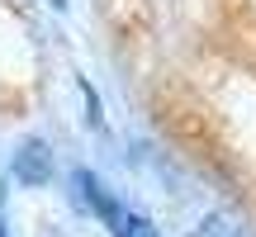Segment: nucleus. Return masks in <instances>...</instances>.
I'll return each mask as SVG.
<instances>
[{"mask_svg": "<svg viewBox=\"0 0 256 237\" xmlns=\"http://www.w3.org/2000/svg\"><path fill=\"white\" fill-rule=\"evenodd\" d=\"M14 180L19 185H28V190H38V185H48L52 180V152H48V142L43 138H28V142H19L14 147Z\"/></svg>", "mask_w": 256, "mask_h": 237, "instance_id": "2", "label": "nucleus"}, {"mask_svg": "<svg viewBox=\"0 0 256 237\" xmlns=\"http://www.w3.org/2000/svg\"><path fill=\"white\" fill-rule=\"evenodd\" d=\"M48 5H52V10H66V0H48Z\"/></svg>", "mask_w": 256, "mask_h": 237, "instance_id": "6", "label": "nucleus"}, {"mask_svg": "<svg viewBox=\"0 0 256 237\" xmlns=\"http://www.w3.org/2000/svg\"><path fill=\"white\" fill-rule=\"evenodd\" d=\"M119 237H156V232H152V223H147V218L128 214V223H124V232H119Z\"/></svg>", "mask_w": 256, "mask_h": 237, "instance_id": "4", "label": "nucleus"}, {"mask_svg": "<svg viewBox=\"0 0 256 237\" xmlns=\"http://www.w3.org/2000/svg\"><path fill=\"white\" fill-rule=\"evenodd\" d=\"M194 237H238V228H232L228 218H209V223H204V228L194 232Z\"/></svg>", "mask_w": 256, "mask_h": 237, "instance_id": "3", "label": "nucleus"}, {"mask_svg": "<svg viewBox=\"0 0 256 237\" xmlns=\"http://www.w3.org/2000/svg\"><path fill=\"white\" fill-rule=\"evenodd\" d=\"M0 237H5V185H0Z\"/></svg>", "mask_w": 256, "mask_h": 237, "instance_id": "5", "label": "nucleus"}, {"mask_svg": "<svg viewBox=\"0 0 256 237\" xmlns=\"http://www.w3.org/2000/svg\"><path fill=\"white\" fill-rule=\"evenodd\" d=\"M72 185H76V200H81L86 209H90L95 218L104 223V228H110L114 237H119V232H124V223H128V209H124V204L114 200V194L104 190V185L95 180L90 171H76V176H72Z\"/></svg>", "mask_w": 256, "mask_h": 237, "instance_id": "1", "label": "nucleus"}]
</instances>
